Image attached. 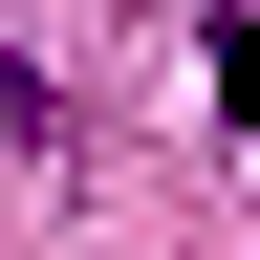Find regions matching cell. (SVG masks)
Here are the masks:
<instances>
[{"label":"cell","mask_w":260,"mask_h":260,"mask_svg":"<svg viewBox=\"0 0 260 260\" xmlns=\"http://www.w3.org/2000/svg\"><path fill=\"white\" fill-rule=\"evenodd\" d=\"M0 152H65V87H44L22 44H0Z\"/></svg>","instance_id":"cell-1"}]
</instances>
